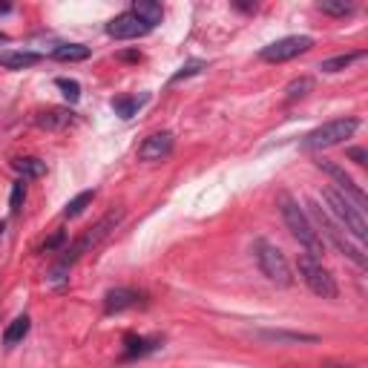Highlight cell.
Masks as SVG:
<instances>
[{
    "label": "cell",
    "mask_w": 368,
    "mask_h": 368,
    "mask_svg": "<svg viewBox=\"0 0 368 368\" xmlns=\"http://www.w3.org/2000/svg\"><path fill=\"white\" fill-rule=\"evenodd\" d=\"M124 342H127V357L147 354V351H153V348H156L153 342H147V339H141V337H133V334H127V337H124Z\"/></svg>",
    "instance_id": "obj_25"
},
{
    "label": "cell",
    "mask_w": 368,
    "mask_h": 368,
    "mask_svg": "<svg viewBox=\"0 0 368 368\" xmlns=\"http://www.w3.org/2000/svg\"><path fill=\"white\" fill-rule=\"evenodd\" d=\"M130 12H133L138 20H144L150 29L156 27V23H161V17H164V9H161V3H153V0H135Z\"/></svg>",
    "instance_id": "obj_14"
},
{
    "label": "cell",
    "mask_w": 368,
    "mask_h": 368,
    "mask_svg": "<svg viewBox=\"0 0 368 368\" xmlns=\"http://www.w3.org/2000/svg\"><path fill=\"white\" fill-rule=\"evenodd\" d=\"M121 219H124V210H121V207H115V210H110L104 219H101V222H98V225H92L78 242H72V248L66 251V256L61 259V265H66L69 267V262H75L81 253H87L89 248H95V244H101L115 228H118V222H121Z\"/></svg>",
    "instance_id": "obj_5"
},
{
    "label": "cell",
    "mask_w": 368,
    "mask_h": 368,
    "mask_svg": "<svg viewBox=\"0 0 368 368\" xmlns=\"http://www.w3.org/2000/svg\"><path fill=\"white\" fill-rule=\"evenodd\" d=\"M360 127L357 118H334V121H325L323 127L311 130L305 138H302V150L308 153H316V150H328V147H337L346 138H351Z\"/></svg>",
    "instance_id": "obj_3"
},
{
    "label": "cell",
    "mask_w": 368,
    "mask_h": 368,
    "mask_svg": "<svg viewBox=\"0 0 368 368\" xmlns=\"http://www.w3.org/2000/svg\"><path fill=\"white\" fill-rule=\"evenodd\" d=\"M92 199H95V190H84V193H78L72 202H66V207H64V216L66 219H75V216H81L89 205H92Z\"/></svg>",
    "instance_id": "obj_20"
},
{
    "label": "cell",
    "mask_w": 368,
    "mask_h": 368,
    "mask_svg": "<svg viewBox=\"0 0 368 368\" xmlns=\"http://www.w3.org/2000/svg\"><path fill=\"white\" fill-rule=\"evenodd\" d=\"M277 207H279L282 222L288 225V230L293 233V239H297V242L302 244V248H305V253H308V256H314V259H320V256L325 253L323 236H320V230H314L311 219L305 216V210L300 207V202L293 199L290 193L279 190V193H277Z\"/></svg>",
    "instance_id": "obj_1"
},
{
    "label": "cell",
    "mask_w": 368,
    "mask_h": 368,
    "mask_svg": "<svg viewBox=\"0 0 368 368\" xmlns=\"http://www.w3.org/2000/svg\"><path fill=\"white\" fill-rule=\"evenodd\" d=\"M3 230H6V225H3V222H0V233H3Z\"/></svg>",
    "instance_id": "obj_34"
},
{
    "label": "cell",
    "mask_w": 368,
    "mask_h": 368,
    "mask_svg": "<svg viewBox=\"0 0 368 368\" xmlns=\"http://www.w3.org/2000/svg\"><path fill=\"white\" fill-rule=\"evenodd\" d=\"M144 104H147V95H118V98H112V110L121 118H133Z\"/></svg>",
    "instance_id": "obj_15"
},
{
    "label": "cell",
    "mask_w": 368,
    "mask_h": 368,
    "mask_svg": "<svg viewBox=\"0 0 368 368\" xmlns=\"http://www.w3.org/2000/svg\"><path fill=\"white\" fill-rule=\"evenodd\" d=\"M29 325H32V323H29V316H27V314L17 316V320H12V323H9V328L3 331V346H9V348H12V346H17V342L29 334Z\"/></svg>",
    "instance_id": "obj_19"
},
{
    "label": "cell",
    "mask_w": 368,
    "mask_h": 368,
    "mask_svg": "<svg viewBox=\"0 0 368 368\" xmlns=\"http://www.w3.org/2000/svg\"><path fill=\"white\" fill-rule=\"evenodd\" d=\"M9 9H12L9 3H0V12H9Z\"/></svg>",
    "instance_id": "obj_33"
},
{
    "label": "cell",
    "mask_w": 368,
    "mask_h": 368,
    "mask_svg": "<svg viewBox=\"0 0 368 368\" xmlns=\"http://www.w3.org/2000/svg\"><path fill=\"white\" fill-rule=\"evenodd\" d=\"M205 69V61H187L173 78H170V84H179V81H184V78H190V75H199V72Z\"/></svg>",
    "instance_id": "obj_27"
},
{
    "label": "cell",
    "mask_w": 368,
    "mask_h": 368,
    "mask_svg": "<svg viewBox=\"0 0 368 368\" xmlns=\"http://www.w3.org/2000/svg\"><path fill=\"white\" fill-rule=\"evenodd\" d=\"M308 207H311L314 222L323 228V233L331 239V244H334V248H337V251H342V253H346L348 259H354L360 267H365V265H368V259H365V253H362V248H360V244H351V242H348V236L339 230V225H334V222H331V216H328V213H325L320 205H316V202H311Z\"/></svg>",
    "instance_id": "obj_7"
},
{
    "label": "cell",
    "mask_w": 368,
    "mask_h": 368,
    "mask_svg": "<svg viewBox=\"0 0 368 368\" xmlns=\"http://www.w3.org/2000/svg\"><path fill=\"white\" fill-rule=\"evenodd\" d=\"M311 89H314V78L302 75V78H293V81L285 87V95H288V101H297V98H305Z\"/></svg>",
    "instance_id": "obj_23"
},
{
    "label": "cell",
    "mask_w": 368,
    "mask_h": 368,
    "mask_svg": "<svg viewBox=\"0 0 368 368\" xmlns=\"http://www.w3.org/2000/svg\"><path fill=\"white\" fill-rule=\"evenodd\" d=\"M316 167L323 170V173L328 176V179H334V184L339 187V193L346 196V199H351L360 210H365V205H368V199H365V190L346 173V170H342L337 161H328V159H316Z\"/></svg>",
    "instance_id": "obj_9"
},
{
    "label": "cell",
    "mask_w": 368,
    "mask_h": 368,
    "mask_svg": "<svg viewBox=\"0 0 368 368\" xmlns=\"http://www.w3.org/2000/svg\"><path fill=\"white\" fill-rule=\"evenodd\" d=\"M61 242H64V233H55L52 239H46V242H43V251H55Z\"/></svg>",
    "instance_id": "obj_30"
},
{
    "label": "cell",
    "mask_w": 368,
    "mask_h": 368,
    "mask_svg": "<svg viewBox=\"0 0 368 368\" xmlns=\"http://www.w3.org/2000/svg\"><path fill=\"white\" fill-rule=\"evenodd\" d=\"M41 61V55L38 52H0V66L3 69H29V66H35Z\"/></svg>",
    "instance_id": "obj_16"
},
{
    "label": "cell",
    "mask_w": 368,
    "mask_h": 368,
    "mask_svg": "<svg viewBox=\"0 0 368 368\" xmlns=\"http://www.w3.org/2000/svg\"><path fill=\"white\" fill-rule=\"evenodd\" d=\"M138 302H141V293L135 288H112L104 297V311L107 314H121V311L138 305Z\"/></svg>",
    "instance_id": "obj_12"
},
{
    "label": "cell",
    "mask_w": 368,
    "mask_h": 368,
    "mask_svg": "<svg viewBox=\"0 0 368 368\" xmlns=\"http://www.w3.org/2000/svg\"><path fill=\"white\" fill-rule=\"evenodd\" d=\"M348 159H351V161H357V164L362 167V164L368 161V153L362 150V147H354V150H348Z\"/></svg>",
    "instance_id": "obj_29"
},
{
    "label": "cell",
    "mask_w": 368,
    "mask_h": 368,
    "mask_svg": "<svg viewBox=\"0 0 368 368\" xmlns=\"http://www.w3.org/2000/svg\"><path fill=\"white\" fill-rule=\"evenodd\" d=\"M52 58L55 61H87L89 58V46H84V43H61V46H55L52 49Z\"/></svg>",
    "instance_id": "obj_18"
},
{
    "label": "cell",
    "mask_w": 368,
    "mask_h": 368,
    "mask_svg": "<svg viewBox=\"0 0 368 368\" xmlns=\"http://www.w3.org/2000/svg\"><path fill=\"white\" fill-rule=\"evenodd\" d=\"M311 46H314V38H308V35H288V38H279L274 43H267L262 49V61L282 64V61H290V58L308 52Z\"/></svg>",
    "instance_id": "obj_8"
},
{
    "label": "cell",
    "mask_w": 368,
    "mask_h": 368,
    "mask_svg": "<svg viewBox=\"0 0 368 368\" xmlns=\"http://www.w3.org/2000/svg\"><path fill=\"white\" fill-rule=\"evenodd\" d=\"M300 274L305 279V285L316 293V297H323V300H337V279L331 277V271L320 262V259H314L308 253H300Z\"/></svg>",
    "instance_id": "obj_6"
},
{
    "label": "cell",
    "mask_w": 368,
    "mask_h": 368,
    "mask_svg": "<svg viewBox=\"0 0 368 368\" xmlns=\"http://www.w3.org/2000/svg\"><path fill=\"white\" fill-rule=\"evenodd\" d=\"M320 9H323L325 15H339V17H342V15H348L354 6H351V3H331V0H323Z\"/></svg>",
    "instance_id": "obj_28"
},
{
    "label": "cell",
    "mask_w": 368,
    "mask_h": 368,
    "mask_svg": "<svg viewBox=\"0 0 368 368\" xmlns=\"http://www.w3.org/2000/svg\"><path fill=\"white\" fill-rule=\"evenodd\" d=\"M12 167H15L17 173L23 176V182H27V179H41V176L46 173V161H41V159H35V156L15 159V161H12Z\"/></svg>",
    "instance_id": "obj_17"
},
{
    "label": "cell",
    "mask_w": 368,
    "mask_h": 368,
    "mask_svg": "<svg viewBox=\"0 0 368 368\" xmlns=\"http://www.w3.org/2000/svg\"><path fill=\"white\" fill-rule=\"evenodd\" d=\"M35 121H38V127H43V130H64V127H69L72 121H75V112L66 110V107H52V110L38 112Z\"/></svg>",
    "instance_id": "obj_13"
},
{
    "label": "cell",
    "mask_w": 368,
    "mask_h": 368,
    "mask_svg": "<svg viewBox=\"0 0 368 368\" xmlns=\"http://www.w3.org/2000/svg\"><path fill=\"white\" fill-rule=\"evenodd\" d=\"M323 199L328 202V210L337 216L339 228H346V233H351L357 242H365L368 225H365L362 210L351 199H346V196H342L339 190H334V187H323Z\"/></svg>",
    "instance_id": "obj_2"
},
{
    "label": "cell",
    "mask_w": 368,
    "mask_h": 368,
    "mask_svg": "<svg viewBox=\"0 0 368 368\" xmlns=\"http://www.w3.org/2000/svg\"><path fill=\"white\" fill-rule=\"evenodd\" d=\"M365 52H346V55H337V58H328L320 64L323 72H342V69H348L354 61H360Z\"/></svg>",
    "instance_id": "obj_21"
},
{
    "label": "cell",
    "mask_w": 368,
    "mask_h": 368,
    "mask_svg": "<svg viewBox=\"0 0 368 368\" xmlns=\"http://www.w3.org/2000/svg\"><path fill=\"white\" fill-rule=\"evenodd\" d=\"M23 202H27V182L20 179V182L12 184V196H9V207H12V213H20Z\"/></svg>",
    "instance_id": "obj_26"
},
{
    "label": "cell",
    "mask_w": 368,
    "mask_h": 368,
    "mask_svg": "<svg viewBox=\"0 0 368 368\" xmlns=\"http://www.w3.org/2000/svg\"><path fill=\"white\" fill-rule=\"evenodd\" d=\"M55 87L64 92V98H66L69 104H75L78 98H81V84H78V81H72V78H58Z\"/></svg>",
    "instance_id": "obj_24"
},
{
    "label": "cell",
    "mask_w": 368,
    "mask_h": 368,
    "mask_svg": "<svg viewBox=\"0 0 368 368\" xmlns=\"http://www.w3.org/2000/svg\"><path fill=\"white\" fill-rule=\"evenodd\" d=\"M173 153V135L170 133H153L147 135L138 147V159L141 161H161Z\"/></svg>",
    "instance_id": "obj_11"
},
{
    "label": "cell",
    "mask_w": 368,
    "mask_h": 368,
    "mask_svg": "<svg viewBox=\"0 0 368 368\" xmlns=\"http://www.w3.org/2000/svg\"><path fill=\"white\" fill-rule=\"evenodd\" d=\"M118 58H121V61H138L141 55H138V52H121Z\"/></svg>",
    "instance_id": "obj_31"
},
{
    "label": "cell",
    "mask_w": 368,
    "mask_h": 368,
    "mask_svg": "<svg viewBox=\"0 0 368 368\" xmlns=\"http://www.w3.org/2000/svg\"><path fill=\"white\" fill-rule=\"evenodd\" d=\"M150 32L144 20H138L133 12H124V15H115L110 23H107V35L115 38V41H133V38H144Z\"/></svg>",
    "instance_id": "obj_10"
},
{
    "label": "cell",
    "mask_w": 368,
    "mask_h": 368,
    "mask_svg": "<svg viewBox=\"0 0 368 368\" xmlns=\"http://www.w3.org/2000/svg\"><path fill=\"white\" fill-rule=\"evenodd\" d=\"M0 43H9V35H3V32H0Z\"/></svg>",
    "instance_id": "obj_32"
},
{
    "label": "cell",
    "mask_w": 368,
    "mask_h": 368,
    "mask_svg": "<svg viewBox=\"0 0 368 368\" xmlns=\"http://www.w3.org/2000/svg\"><path fill=\"white\" fill-rule=\"evenodd\" d=\"M253 256H256V262H259V271H262L267 279H271L274 285H279V288H288V285H293V277H290V265H288L285 253L277 248V244H271V242L259 239V242L253 244Z\"/></svg>",
    "instance_id": "obj_4"
},
{
    "label": "cell",
    "mask_w": 368,
    "mask_h": 368,
    "mask_svg": "<svg viewBox=\"0 0 368 368\" xmlns=\"http://www.w3.org/2000/svg\"><path fill=\"white\" fill-rule=\"evenodd\" d=\"M262 339H274V342H316L314 334H297V331H262Z\"/></svg>",
    "instance_id": "obj_22"
}]
</instances>
